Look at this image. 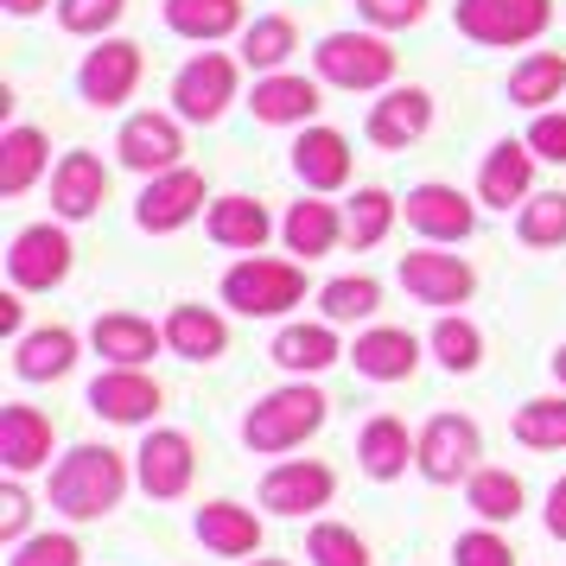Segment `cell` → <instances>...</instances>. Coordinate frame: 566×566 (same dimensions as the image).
<instances>
[{
  "label": "cell",
  "mask_w": 566,
  "mask_h": 566,
  "mask_svg": "<svg viewBox=\"0 0 566 566\" xmlns=\"http://www.w3.org/2000/svg\"><path fill=\"white\" fill-rule=\"evenodd\" d=\"M128 484H134V471L115 446H71V452L52 464L45 496H52V510L71 515V522H103L108 510H122Z\"/></svg>",
  "instance_id": "6da1fadb"
},
{
  "label": "cell",
  "mask_w": 566,
  "mask_h": 566,
  "mask_svg": "<svg viewBox=\"0 0 566 566\" xmlns=\"http://www.w3.org/2000/svg\"><path fill=\"white\" fill-rule=\"evenodd\" d=\"M325 413H332L325 388H312L306 376H293V382L268 388L255 408L242 413V446H249V452H261V459H281V452L306 446V439L325 427Z\"/></svg>",
  "instance_id": "7a4b0ae2"
},
{
  "label": "cell",
  "mask_w": 566,
  "mask_h": 566,
  "mask_svg": "<svg viewBox=\"0 0 566 566\" xmlns=\"http://www.w3.org/2000/svg\"><path fill=\"white\" fill-rule=\"evenodd\" d=\"M223 306L242 318H286V312L306 300V268L300 261H274V255H242L223 274Z\"/></svg>",
  "instance_id": "3957f363"
},
{
  "label": "cell",
  "mask_w": 566,
  "mask_h": 566,
  "mask_svg": "<svg viewBox=\"0 0 566 566\" xmlns=\"http://www.w3.org/2000/svg\"><path fill=\"white\" fill-rule=\"evenodd\" d=\"M312 64H318V83L350 90V96L395 83V45H388L382 32H325Z\"/></svg>",
  "instance_id": "277c9868"
},
{
  "label": "cell",
  "mask_w": 566,
  "mask_h": 566,
  "mask_svg": "<svg viewBox=\"0 0 566 566\" xmlns=\"http://www.w3.org/2000/svg\"><path fill=\"white\" fill-rule=\"evenodd\" d=\"M452 20L471 45H535L554 27V0H459Z\"/></svg>",
  "instance_id": "5b68a950"
},
{
  "label": "cell",
  "mask_w": 566,
  "mask_h": 566,
  "mask_svg": "<svg viewBox=\"0 0 566 566\" xmlns=\"http://www.w3.org/2000/svg\"><path fill=\"white\" fill-rule=\"evenodd\" d=\"M71 268H77V249H71L64 217L57 223H27L7 242V281L20 293H52V286L71 281Z\"/></svg>",
  "instance_id": "8992f818"
},
{
  "label": "cell",
  "mask_w": 566,
  "mask_h": 566,
  "mask_svg": "<svg viewBox=\"0 0 566 566\" xmlns=\"http://www.w3.org/2000/svg\"><path fill=\"white\" fill-rule=\"evenodd\" d=\"M484 459V433H478V420L471 413H433L427 427H420V452H413V471L427 478V484H459L471 478Z\"/></svg>",
  "instance_id": "52a82bcc"
},
{
  "label": "cell",
  "mask_w": 566,
  "mask_h": 566,
  "mask_svg": "<svg viewBox=\"0 0 566 566\" xmlns=\"http://www.w3.org/2000/svg\"><path fill=\"white\" fill-rule=\"evenodd\" d=\"M191 478H198V446H191V433H179V427H147L140 452H134V484L147 490L154 503H179L185 490H191Z\"/></svg>",
  "instance_id": "ba28073f"
},
{
  "label": "cell",
  "mask_w": 566,
  "mask_h": 566,
  "mask_svg": "<svg viewBox=\"0 0 566 566\" xmlns=\"http://www.w3.org/2000/svg\"><path fill=\"white\" fill-rule=\"evenodd\" d=\"M395 274H401V286H408L420 306H433V312H452V306H464V300L478 293V268H471L464 255H439V242L408 249Z\"/></svg>",
  "instance_id": "9c48e42d"
},
{
  "label": "cell",
  "mask_w": 566,
  "mask_h": 566,
  "mask_svg": "<svg viewBox=\"0 0 566 566\" xmlns=\"http://www.w3.org/2000/svg\"><path fill=\"white\" fill-rule=\"evenodd\" d=\"M166 388L140 369V363H108L103 376L90 382V413L108 420V427H154Z\"/></svg>",
  "instance_id": "30bf717a"
},
{
  "label": "cell",
  "mask_w": 566,
  "mask_h": 566,
  "mask_svg": "<svg viewBox=\"0 0 566 566\" xmlns=\"http://www.w3.org/2000/svg\"><path fill=\"white\" fill-rule=\"evenodd\" d=\"M235 103V57L223 52H198L185 64L179 77H172V115L179 122H223V108Z\"/></svg>",
  "instance_id": "8fae6325"
},
{
  "label": "cell",
  "mask_w": 566,
  "mask_h": 566,
  "mask_svg": "<svg viewBox=\"0 0 566 566\" xmlns=\"http://www.w3.org/2000/svg\"><path fill=\"white\" fill-rule=\"evenodd\" d=\"M115 159H122L128 172H140V179H159V172H172V166L185 159V128H179V115H154V108L128 115V122H122V134H115Z\"/></svg>",
  "instance_id": "7c38bea8"
},
{
  "label": "cell",
  "mask_w": 566,
  "mask_h": 566,
  "mask_svg": "<svg viewBox=\"0 0 566 566\" xmlns=\"http://www.w3.org/2000/svg\"><path fill=\"white\" fill-rule=\"evenodd\" d=\"M198 210H205V172L172 166V172H159V179L140 185V198H134V223H140L147 235H172V230H185Z\"/></svg>",
  "instance_id": "4fadbf2b"
},
{
  "label": "cell",
  "mask_w": 566,
  "mask_h": 566,
  "mask_svg": "<svg viewBox=\"0 0 566 566\" xmlns=\"http://www.w3.org/2000/svg\"><path fill=\"white\" fill-rule=\"evenodd\" d=\"M140 71H147V57L134 39H96V52L83 57L77 71V90L90 108H122L140 90Z\"/></svg>",
  "instance_id": "5bb4252c"
},
{
  "label": "cell",
  "mask_w": 566,
  "mask_h": 566,
  "mask_svg": "<svg viewBox=\"0 0 566 566\" xmlns=\"http://www.w3.org/2000/svg\"><path fill=\"white\" fill-rule=\"evenodd\" d=\"M337 496V471L325 459H281L261 478V510L268 515H312Z\"/></svg>",
  "instance_id": "9a60e30c"
},
{
  "label": "cell",
  "mask_w": 566,
  "mask_h": 566,
  "mask_svg": "<svg viewBox=\"0 0 566 566\" xmlns=\"http://www.w3.org/2000/svg\"><path fill=\"white\" fill-rule=\"evenodd\" d=\"M401 217H408V230L427 235V242H464V235L478 230V205L464 198L459 185H439V179L413 185Z\"/></svg>",
  "instance_id": "2e32d148"
},
{
  "label": "cell",
  "mask_w": 566,
  "mask_h": 566,
  "mask_svg": "<svg viewBox=\"0 0 566 566\" xmlns=\"http://www.w3.org/2000/svg\"><path fill=\"white\" fill-rule=\"evenodd\" d=\"M535 147L528 140H496L478 166V205L490 210H522L535 198Z\"/></svg>",
  "instance_id": "e0dca14e"
},
{
  "label": "cell",
  "mask_w": 566,
  "mask_h": 566,
  "mask_svg": "<svg viewBox=\"0 0 566 566\" xmlns=\"http://www.w3.org/2000/svg\"><path fill=\"white\" fill-rule=\"evenodd\" d=\"M108 205V166L90 147H77V154H64L52 166V210L64 217V223H83V217H96V210Z\"/></svg>",
  "instance_id": "ac0fdd59"
},
{
  "label": "cell",
  "mask_w": 566,
  "mask_h": 566,
  "mask_svg": "<svg viewBox=\"0 0 566 566\" xmlns=\"http://www.w3.org/2000/svg\"><path fill=\"white\" fill-rule=\"evenodd\" d=\"M191 535L205 541L217 560H255L261 554V515L230 503V496H217V503H205V510L191 515Z\"/></svg>",
  "instance_id": "d6986e66"
},
{
  "label": "cell",
  "mask_w": 566,
  "mask_h": 566,
  "mask_svg": "<svg viewBox=\"0 0 566 566\" xmlns=\"http://www.w3.org/2000/svg\"><path fill=\"white\" fill-rule=\"evenodd\" d=\"M52 420L32 408V401H7L0 408V464L13 471V478H27V471H45L52 464Z\"/></svg>",
  "instance_id": "ffe728a7"
},
{
  "label": "cell",
  "mask_w": 566,
  "mask_h": 566,
  "mask_svg": "<svg viewBox=\"0 0 566 566\" xmlns=\"http://www.w3.org/2000/svg\"><path fill=\"white\" fill-rule=\"evenodd\" d=\"M166 350L185 363H217L230 350V325H223V312L217 306H198V300H179V306L166 312Z\"/></svg>",
  "instance_id": "44dd1931"
},
{
  "label": "cell",
  "mask_w": 566,
  "mask_h": 566,
  "mask_svg": "<svg viewBox=\"0 0 566 566\" xmlns=\"http://www.w3.org/2000/svg\"><path fill=\"white\" fill-rule=\"evenodd\" d=\"M344 235H350V223H344V210H337V205H325V191H306V198H300V205L281 217L286 255L318 261V255H332Z\"/></svg>",
  "instance_id": "7402d4cb"
},
{
  "label": "cell",
  "mask_w": 566,
  "mask_h": 566,
  "mask_svg": "<svg viewBox=\"0 0 566 566\" xmlns=\"http://www.w3.org/2000/svg\"><path fill=\"white\" fill-rule=\"evenodd\" d=\"M433 128V96L420 90V83H408V90H388L382 103L369 108V140L376 147H388V154H401V147H413L420 134Z\"/></svg>",
  "instance_id": "603a6c76"
},
{
  "label": "cell",
  "mask_w": 566,
  "mask_h": 566,
  "mask_svg": "<svg viewBox=\"0 0 566 566\" xmlns=\"http://www.w3.org/2000/svg\"><path fill=\"white\" fill-rule=\"evenodd\" d=\"M350 363H357V376H369V382H408L413 369H420V337L401 332V325H369L350 344Z\"/></svg>",
  "instance_id": "cb8c5ba5"
},
{
  "label": "cell",
  "mask_w": 566,
  "mask_h": 566,
  "mask_svg": "<svg viewBox=\"0 0 566 566\" xmlns=\"http://www.w3.org/2000/svg\"><path fill=\"white\" fill-rule=\"evenodd\" d=\"M268 357L281 363L286 376H325L332 363H344L350 350L337 344V325L332 318H318V325H281L274 344H268Z\"/></svg>",
  "instance_id": "d4e9b609"
},
{
  "label": "cell",
  "mask_w": 566,
  "mask_h": 566,
  "mask_svg": "<svg viewBox=\"0 0 566 566\" xmlns=\"http://www.w3.org/2000/svg\"><path fill=\"white\" fill-rule=\"evenodd\" d=\"M205 230H210V242H217V249H235V255H261V249H268V235H274V217H268L255 198L230 191V198H210Z\"/></svg>",
  "instance_id": "484cf974"
},
{
  "label": "cell",
  "mask_w": 566,
  "mask_h": 566,
  "mask_svg": "<svg viewBox=\"0 0 566 566\" xmlns=\"http://www.w3.org/2000/svg\"><path fill=\"white\" fill-rule=\"evenodd\" d=\"M77 332L71 325H39V332L13 337V376L20 382H57V376H71L77 369Z\"/></svg>",
  "instance_id": "4316f807"
},
{
  "label": "cell",
  "mask_w": 566,
  "mask_h": 566,
  "mask_svg": "<svg viewBox=\"0 0 566 566\" xmlns=\"http://www.w3.org/2000/svg\"><path fill=\"white\" fill-rule=\"evenodd\" d=\"M413 452H420V433H408L395 413H376L357 433V464H363V478H376V484H395L413 464Z\"/></svg>",
  "instance_id": "83f0119b"
},
{
  "label": "cell",
  "mask_w": 566,
  "mask_h": 566,
  "mask_svg": "<svg viewBox=\"0 0 566 566\" xmlns=\"http://www.w3.org/2000/svg\"><path fill=\"white\" fill-rule=\"evenodd\" d=\"M249 108H255V122H268V128H306L312 115H318V83L293 77V71H268L255 83Z\"/></svg>",
  "instance_id": "f1b7e54d"
},
{
  "label": "cell",
  "mask_w": 566,
  "mask_h": 566,
  "mask_svg": "<svg viewBox=\"0 0 566 566\" xmlns=\"http://www.w3.org/2000/svg\"><path fill=\"white\" fill-rule=\"evenodd\" d=\"M293 172L306 191H344L350 185V140L337 128H306L293 140Z\"/></svg>",
  "instance_id": "f546056e"
},
{
  "label": "cell",
  "mask_w": 566,
  "mask_h": 566,
  "mask_svg": "<svg viewBox=\"0 0 566 566\" xmlns=\"http://www.w3.org/2000/svg\"><path fill=\"white\" fill-rule=\"evenodd\" d=\"M90 344H96V357L108 363H147L166 350V332H154V318H140V312H103L96 325H90Z\"/></svg>",
  "instance_id": "4dcf8cb0"
},
{
  "label": "cell",
  "mask_w": 566,
  "mask_h": 566,
  "mask_svg": "<svg viewBox=\"0 0 566 566\" xmlns=\"http://www.w3.org/2000/svg\"><path fill=\"white\" fill-rule=\"evenodd\" d=\"M464 503H471V515H478V522L503 528V522H515V515H522L528 490H522V478H515L510 464H478V471L464 478Z\"/></svg>",
  "instance_id": "1f68e13d"
},
{
  "label": "cell",
  "mask_w": 566,
  "mask_h": 566,
  "mask_svg": "<svg viewBox=\"0 0 566 566\" xmlns=\"http://www.w3.org/2000/svg\"><path fill=\"white\" fill-rule=\"evenodd\" d=\"M45 166H52V154H45V134L39 128L20 122V128L0 134V198H27Z\"/></svg>",
  "instance_id": "d6a6232c"
},
{
  "label": "cell",
  "mask_w": 566,
  "mask_h": 566,
  "mask_svg": "<svg viewBox=\"0 0 566 566\" xmlns=\"http://www.w3.org/2000/svg\"><path fill=\"white\" fill-rule=\"evenodd\" d=\"M166 27L191 45H217L242 32V0H166Z\"/></svg>",
  "instance_id": "836d02e7"
},
{
  "label": "cell",
  "mask_w": 566,
  "mask_h": 566,
  "mask_svg": "<svg viewBox=\"0 0 566 566\" xmlns=\"http://www.w3.org/2000/svg\"><path fill=\"white\" fill-rule=\"evenodd\" d=\"M560 90H566V52H528L522 64L510 71V103L515 108H547V103H560Z\"/></svg>",
  "instance_id": "e575fe53"
},
{
  "label": "cell",
  "mask_w": 566,
  "mask_h": 566,
  "mask_svg": "<svg viewBox=\"0 0 566 566\" xmlns=\"http://www.w3.org/2000/svg\"><path fill=\"white\" fill-rule=\"evenodd\" d=\"M515 446L528 452H566V395H535L515 408Z\"/></svg>",
  "instance_id": "d590c367"
},
{
  "label": "cell",
  "mask_w": 566,
  "mask_h": 566,
  "mask_svg": "<svg viewBox=\"0 0 566 566\" xmlns=\"http://www.w3.org/2000/svg\"><path fill=\"white\" fill-rule=\"evenodd\" d=\"M382 306V281L376 274H337V281L318 286V312L332 325H357V318H376Z\"/></svg>",
  "instance_id": "8d00e7d4"
},
{
  "label": "cell",
  "mask_w": 566,
  "mask_h": 566,
  "mask_svg": "<svg viewBox=\"0 0 566 566\" xmlns=\"http://www.w3.org/2000/svg\"><path fill=\"white\" fill-rule=\"evenodd\" d=\"M427 350H433L452 376H471L478 363H484V332L464 318V312H439V325H433V337H427Z\"/></svg>",
  "instance_id": "74e56055"
},
{
  "label": "cell",
  "mask_w": 566,
  "mask_h": 566,
  "mask_svg": "<svg viewBox=\"0 0 566 566\" xmlns=\"http://www.w3.org/2000/svg\"><path fill=\"white\" fill-rule=\"evenodd\" d=\"M293 52H300V27L286 13H268L255 27H242V64L249 71H281Z\"/></svg>",
  "instance_id": "f35d334b"
},
{
  "label": "cell",
  "mask_w": 566,
  "mask_h": 566,
  "mask_svg": "<svg viewBox=\"0 0 566 566\" xmlns=\"http://www.w3.org/2000/svg\"><path fill=\"white\" fill-rule=\"evenodd\" d=\"M395 217H401V205L388 198L382 185H363L357 198H350V210H344V223H350V249H376V242H388V230H395Z\"/></svg>",
  "instance_id": "ab89813d"
},
{
  "label": "cell",
  "mask_w": 566,
  "mask_h": 566,
  "mask_svg": "<svg viewBox=\"0 0 566 566\" xmlns=\"http://www.w3.org/2000/svg\"><path fill=\"white\" fill-rule=\"evenodd\" d=\"M515 235L528 249H560L566 242V191H535L528 205L515 210Z\"/></svg>",
  "instance_id": "60d3db41"
},
{
  "label": "cell",
  "mask_w": 566,
  "mask_h": 566,
  "mask_svg": "<svg viewBox=\"0 0 566 566\" xmlns=\"http://www.w3.org/2000/svg\"><path fill=\"white\" fill-rule=\"evenodd\" d=\"M306 560L312 566H376L369 560V541H363L357 528H344V522H312Z\"/></svg>",
  "instance_id": "b9f144b4"
},
{
  "label": "cell",
  "mask_w": 566,
  "mask_h": 566,
  "mask_svg": "<svg viewBox=\"0 0 566 566\" xmlns=\"http://www.w3.org/2000/svg\"><path fill=\"white\" fill-rule=\"evenodd\" d=\"M122 13H128V0H57V27L77 39H108Z\"/></svg>",
  "instance_id": "7bdbcfd3"
},
{
  "label": "cell",
  "mask_w": 566,
  "mask_h": 566,
  "mask_svg": "<svg viewBox=\"0 0 566 566\" xmlns=\"http://www.w3.org/2000/svg\"><path fill=\"white\" fill-rule=\"evenodd\" d=\"M7 566H83V541L77 535H27Z\"/></svg>",
  "instance_id": "ee69618b"
},
{
  "label": "cell",
  "mask_w": 566,
  "mask_h": 566,
  "mask_svg": "<svg viewBox=\"0 0 566 566\" xmlns=\"http://www.w3.org/2000/svg\"><path fill=\"white\" fill-rule=\"evenodd\" d=\"M452 566H515V547L484 522V528H471V535L452 541Z\"/></svg>",
  "instance_id": "f6af8a7d"
},
{
  "label": "cell",
  "mask_w": 566,
  "mask_h": 566,
  "mask_svg": "<svg viewBox=\"0 0 566 566\" xmlns=\"http://www.w3.org/2000/svg\"><path fill=\"white\" fill-rule=\"evenodd\" d=\"M427 7H433V0H357V13H363L376 32H408V27H420V20H427Z\"/></svg>",
  "instance_id": "bcb514c9"
},
{
  "label": "cell",
  "mask_w": 566,
  "mask_h": 566,
  "mask_svg": "<svg viewBox=\"0 0 566 566\" xmlns=\"http://www.w3.org/2000/svg\"><path fill=\"white\" fill-rule=\"evenodd\" d=\"M27 522H32V496H27V484L7 471V484H0V541L20 547V541H27Z\"/></svg>",
  "instance_id": "7dc6e473"
},
{
  "label": "cell",
  "mask_w": 566,
  "mask_h": 566,
  "mask_svg": "<svg viewBox=\"0 0 566 566\" xmlns=\"http://www.w3.org/2000/svg\"><path fill=\"white\" fill-rule=\"evenodd\" d=\"M522 140H528V147L547 159V166H566V115H560V108H541Z\"/></svg>",
  "instance_id": "c3c4849f"
},
{
  "label": "cell",
  "mask_w": 566,
  "mask_h": 566,
  "mask_svg": "<svg viewBox=\"0 0 566 566\" xmlns=\"http://www.w3.org/2000/svg\"><path fill=\"white\" fill-rule=\"evenodd\" d=\"M0 332H7V337H27V306H20V286L0 300Z\"/></svg>",
  "instance_id": "681fc988"
},
{
  "label": "cell",
  "mask_w": 566,
  "mask_h": 566,
  "mask_svg": "<svg viewBox=\"0 0 566 566\" xmlns=\"http://www.w3.org/2000/svg\"><path fill=\"white\" fill-rule=\"evenodd\" d=\"M547 535L566 541V478H560L554 490H547Z\"/></svg>",
  "instance_id": "f907efd6"
},
{
  "label": "cell",
  "mask_w": 566,
  "mask_h": 566,
  "mask_svg": "<svg viewBox=\"0 0 566 566\" xmlns=\"http://www.w3.org/2000/svg\"><path fill=\"white\" fill-rule=\"evenodd\" d=\"M39 7H45V0H7V13H20V20H32Z\"/></svg>",
  "instance_id": "816d5d0a"
},
{
  "label": "cell",
  "mask_w": 566,
  "mask_h": 566,
  "mask_svg": "<svg viewBox=\"0 0 566 566\" xmlns=\"http://www.w3.org/2000/svg\"><path fill=\"white\" fill-rule=\"evenodd\" d=\"M547 363H554V382L566 388V344H560V350H554V357H547Z\"/></svg>",
  "instance_id": "f5cc1de1"
},
{
  "label": "cell",
  "mask_w": 566,
  "mask_h": 566,
  "mask_svg": "<svg viewBox=\"0 0 566 566\" xmlns=\"http://www.w3.org/2000/svg\"><path fill=\"white\" fill-rule=\"evenodd\" d=\"M242 566H286V560H242Z\"/></svg>",
  "instance_id": "db71d44e"
}]
</instances>
